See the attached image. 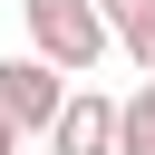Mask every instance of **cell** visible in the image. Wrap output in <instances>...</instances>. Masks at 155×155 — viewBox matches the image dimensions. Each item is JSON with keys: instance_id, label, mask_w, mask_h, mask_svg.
Here are the masks:
<instances>
[{"instance_id": "6", "label": "cell", "mask_w": 155, "mask_h": 155, "mask_svg": "<svg viewBox=\"0 0 155 155\" xmlns=\"http://www.w3.org/2000/svg\"><path fill=\"white\" fill-rule=\"evenodd\" d=\"M0 155H19V126H10V116H0Z\"/></svg>"}, {"instance_id": "4", "label": "cell", "mask_w": 155, "mask_h": 155, "mask_svg": "<svg viewBox=\"0 0 155 155\" xmlns=\"http://www.w3.org/2000/svg\"><path fill=\"white\" fill-rule=\"evenodd\" d=\"M97 10H107L116 48H126V58H136V68L155 78V0H97Z\"/></svg>"}, {"instance_id": "3", "label": "cell", "mask_w": 155, "mask_h": 155, "mask_svg": "<svg viewBox=\"0 0 155 155\" xmlns=\"http://www.w3.org/2000/svg\"><path fill=\"white\" fill-rule=\"evenodd\" d=\"M48 155H116V97L68 87V107H58V126H48Z\"/></svg>"}, {"instance_id": "1", "label": "cell", "mask_w": 155, "mask_h": 155, "mask_svg": "<svg viewBox=\"0 0 155 155\" xmlns=\"http://www.w3.org/2000/svg\"><path fill=\"white\" fill-rule=\"evenodd\" d=\"M19 19H29V58H48L68 87L116 48V29H107V10H97V0H19Z\"/></svg>"}, {"instance_id": "2", "label": "cell", "mask_w": 155, "mask_h": 155, "mask_svg": "<svg viewBox=\"0 0 155 155\" xmlns=\"http://www.w3.org/2000/svg\"><path fill=\"white\" fill-rule=\"evenodd\" d=\"M58 107H68V78H58L48 58H29V48H19V58H0V116H10L19 136H48V126H58Z\"/></svg>"}, {"instance_id": "5", "label": "cell", "mask_w": 155, "mask_h": 155, "mask_svg": "<svg viewBox=\"0 0 155 155\" xmlns=\"http://www.w3.org/2000/svg\"><path fill=\"white\" fill-rule=\"evenodd\" d=\"M116 155H155V78L136 97H116Z\"/></svg>"}]
</instances>
